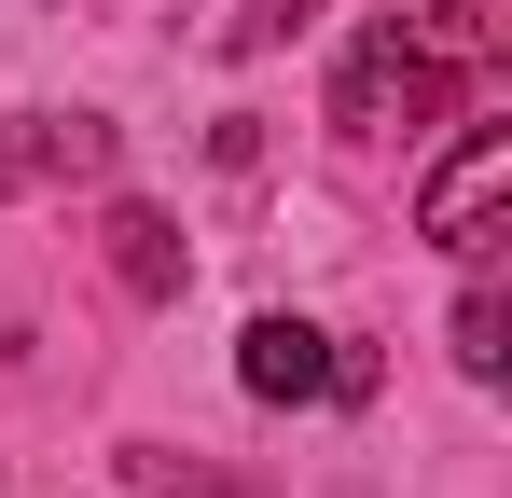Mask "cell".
I'll return each mask as SVG.
<instances>
[{"label": "cell", "instance_id": "1", "mask_svg": "<svg viewBox=\"0 0 512 498\" xmlns=\"http://www.w3.org/2000/svg\"><path fill=\"white\" fill-rule=\"evenodd\" d=\"M499 70V14L485 0H402V14H374L360 28V56L333 83V125L346 139H388V125H429L457 83Z\"/></svg>", "mask_w": 512, "mask_h": 498}, {"label": "cell", "instance_id": "2", "mask_svg": "<svg viewBox=\"0 0 512 498\" xmlns=\"http://www.w3.org/2000/svg\"><path fill=\"white\" fill-rule=\"evenodd\" d=\"M236 374H250V402H374V360H333V332L305 319H250Z\"/></svg>", "mask_w": 512, "mask_h": 498}, {"label": "cell", "instance_id": "3", "mask_svg": "<svg viewBox=\"0 0 512 498\" xmlns=\"http://www.w3.org/2000/svg\"><path fill=\"white\" fill-rule=\"evenodd\" d=\"M499 194H512V125H471V139H457V153H443V180H429V236L443 249H471V263H485V222H499Z\"/></svg>", "mask_w": 512, "mask_h": 498}, {"label": "cell", "instance_id": "4", "mask_svg": "<svg viewBox=\"0 0 512 498\" xmlns=\"http://www.w3.org/2000/svg\"><path fill=\"white\" fill-rule=\"evenodd\" d=\"M111 277H125L139 305H167V291H180V236L153 222V208H111Z\"/></svg>", "mask_w": 512, "mask_h": 498}, {"label": "cell", "instance_id": "5", "mask_svg": "<svg viewBox=\"0 0 512 498\" xmlns=\"http://www.w3.org/2000/svg\"><path fill=\"white\" fill-rule=\"evenodd\" d=\"M499 332H512L499 277H471V291H457V374H499Z\"/></svg>", "mask_w": 512, "mask_h": 498}, {"label": "cell", "instance_id": "6", "mask_svg": "<svg viewBox=\"0 0 512 498\" xmlns=\"http://www.w3.org/2000/svg\"><path fill=\"white\" fill-rule=\"evenodd\" d=\"M305 14H319V0H250V14H236V42H250V56H263V42H291Z\"/></svg>", "mask_w": 512, "mask_h": 498}]
</instances>
